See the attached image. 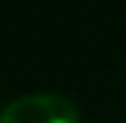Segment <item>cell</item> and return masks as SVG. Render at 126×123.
<instances>
[{
	"instance_id": "cell-1",
	"label": "cell",
	"mask_w": 126,
	"mask_h": 123,
	"mask_svg": "<svg viewBox=\"0 0 126 123\" xmlns=\"http://www.w3.org/2000/svg\"><path fill=\"white\" fill-rule=\"evenodd\" d=\"M0 123H80L73 99L56 91L19 94L0 110Z\"/></svg>"
}]
</instances>
